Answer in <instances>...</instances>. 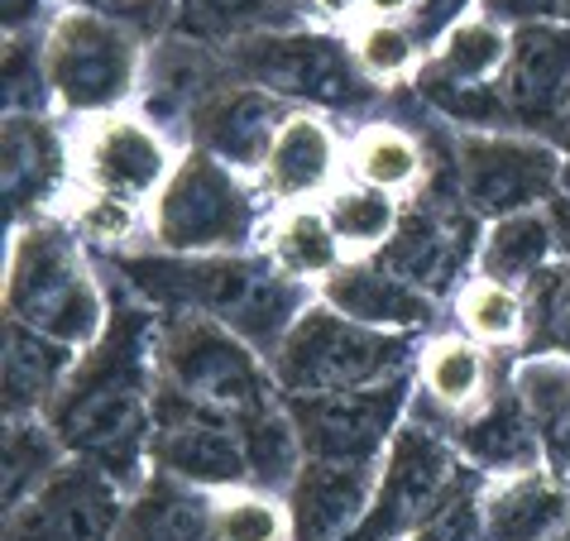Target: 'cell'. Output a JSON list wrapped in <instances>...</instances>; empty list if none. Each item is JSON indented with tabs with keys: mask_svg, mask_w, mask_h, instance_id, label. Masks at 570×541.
I'll return each mask as SVG.
<instances>
[{
	"mask_svg": "<svg viewBox=\"0 0 570 541\" xmlns=\"http://www.w3.org/2000/svg\"><path fill=\"white\" fill-rule=\"evenodd\" d=\"M130 288L145 293L168 316L202 312L226 322L235 336L274 355L312 302L297 278L278 264L240 259V254H178V259H125Z\"/></svg>",
	"mask_w": 570,
	"mask_h": 541,
	"instance_id": "6da1fadb",
	"label": "cell"
},
{
	"mask_svg": "<svg viewBox=\"0 0 570 541\" xmlns=\"http://www.w3.org/2000/svg\"><path fill=\"white\" fill-rule=\"evenodd\" d=\"M91 364L82 378L62 388L53 407V432L72 455L97 465L116 484H130L145 460L149 441V393L139 378V355H135V331L125 336V322L106 331L101 350H87Z\"/></svg>",
	"mask_w": 570,
	"mask_h": 541,
	"instance_id": "7a4b0ae2",
	"label": "cell"
},
{
	"mask_svg": "<svg viewBox=\"0 0 570 541\" xmlns=\"http://www.w3.org/2000/svg\"><path fill=\"white\" fill-rule=\"evenodd\" d=\"M6 316L62 341L68 350H91L106 336L101 283L77 249L72 230L35 226L14 235L6 264Z\"/></svg>",
	"mask_w": 570,
	"mask_h": 541,
	"instance_id": "3957f363",
	"label": "cell"
},
{
	"mask_svg": "<svg viewBox=\"0 0 570 541\" xmlns=\"http://www.w3.org/2000/svg\"><path fill=\"white\" fill-rule=\"evenodd\" d=\"M154 355L164 388L193 397L202 407L240 417V412H259L278 403L274 364H264L259 350L245 336H235L226 322H216V316L202 312L168 316Z\"/></svg>",
	"mask_w": 570,
	"mask_h": 541,
	"instance_id": "277c9868",
	"label": "cell"
},
{
	"mask_svg": "<svg viewBox=\"0 0 570 541\" xmlns=\"http://www.w3.org/2000/svg\"><path fill=\"white\" fill-rule=\"evenodd\" d=\"M43 82L68 116H110L139 87V43L110 14L68 6L43 35Z\"/></svg>",
	"mask_w": 570,
	"mask_h": 541,
	"instance_id": "5b68a950",
	"label": "cell"
},
{
	"mask_svg": "<svg viewBox=\"0 0 570 541\" xmlns=\"http://www.w3.org/2000/svg\"><path fill=\"white\" fill-rule=\"evenodd\" d=\"M407 350L393 341V331L360 326L336 307H307L293 331L268 355L283 393H341V388H374L399 378Z\"/></svg>",
	"mask_w": 570,
	"mask_h": 541,
	"instance_id": "8992f818",
	"label": "cell"
},
{
	"mask_svg": "<svg viewBox=\"0 0 570 541\" xmlns=\"http://www.w3.org/2000/svg\"><path fill=\"white\" fill-rule=\"evenodd\" d=\"M255 230V193L245 173L216 154H187L154 197L149 235L168 254H230Z\"/></svg>",
	"mask_w": 570,
	"mask_h": 541,
	"instance_id": "52a82bcc",
	"label": "cell"
},
{
	"mask_svg": "<svg viewBox=\"0 0 570 541\" xmlns=\"http://www.w3.org/2000/svg\"><path fill=\"white\" fill-rule=\"evenodd\" d=\"M235 58H240L249 82L274 91L283 101L351 110L374 97L351 43H341L331 35H249L235 49Z\"/></svg>",
	"mask_w": 570,
	"mask_h": 541,
	"instance_id": "ba28073f",
	"label": "cell"
},
{
	"mask_svg": "<svg viewBox=\"0 0 570 541\" xmlns=\"http://www.w3.org/2000/svg\"><path fill=\"white\" fill-rule=\"evenodd\" d=\"M566 158L532 135L470 130L461 139V197L465 212L503 220L513 212H537L561 193Z\"/></svg>",
	"mask_w": 570,
	"mask_h": 541,
	"instance_id": "9c48e42d",
	"label": "cell"
},
{
	"mask_svg": "<svg viewBox=\"0 0 570 541\" xmlns=\"http://www.w3.org/2000/svg\"><path fill=\"white\" fill-rule=\"evenodd\" d=\"M183 158L164 135V125L149 116H130V110H110V116H91L87 130L72 145V178L77 187L110 197L145 201L158 197Z\"/></svg>",
	"mask_w": 570,
	"mask_h": 541,
	"instance_id": "30bf717a",
	"label": "cell"
},
{
	"mask_svg": "<svg viewBox=\"0 0 570 541\" xmlns=\"http://www.w3.org/2000/svg\"><path fill=\"white\" fill-rule=\"evenodd\" d=\"M455 489V455L432 426L403 422L393 432L384 465H379V489L351 541H393L417 532L426 513Z\"/></svg>",
	"mask_w": 570,
	"mask_h": 541,
	"instance_id": "8fae6325",
	"label": "cell"
},
{
	"mask_svg": "<svg viewBox=\"0 0 570 541\" xmlns=\"http://www.w3.org/2000/svg\"><path fill=\"white\" fill-rule=\"evenodd\" d=\"M403 412V378L374 388H341V393H297L288 397V417L297 422L307 460H355L374 465L389 451Z\"/></svg>",
	"mask_w": 570,
	"mask_h": 541,
	"instance_id": "7c38bea8",
	"label": "cell"
},
{
	"mask_svg": "<svg viewBox=\"0 0 570 541\" xmlns=\"http://www.w3.org/2000/svg\"><path fill=\"white\" fill-rule=\"evenodd\" d=\"M154 460L158 470L193 489H240L249 480V460L240 441V422L230 412L202 407L183 393H164L154 422Z\"/></svg>",
	"mask_w": 570,
	"mask_h": 541,
	"instance_id": "4fadbf2b",
	"label": "cell"
},
{
	"mask_svg": "<svg viewBox=\"0 0 570 541\" xmlns=\"http://www.w3.org/2000/svg\"><path fill=\"white\" fill-rule=\"evenodd\" d=\"M120 528V484L87 460L62 465L35 499L6 513V541H116Z\"/></svg>",
	"mask_w": 570,
	"mask_h": 541,
	"instance_id": "5bb4252c",
	"label": "cell"
},
{
	"mask_svg": "<svg viewBox=\"0 0 570 541\" xmlns=\"http://www.w3.org/2000/svg\"><path fill=\"white\" fill-rule=\"evenodd\" d=\"M379 470L355 460H307L288 484L293 541H345L374 503Z\"/></svg>",
	"mask_w": 570,
	"mask_h": 541,
	"instance_id": "9a60e30c",
	"label": "cell"
},
{
	"mask_svg": "<svg viewBox=\"0 0 570 541\" xmlns=\"http://www.w3.org/2000/svg\"><path fill=\"white\" fill-rule=\"evenodd\" d=\"M288 116L293 110L283 106V97H274V91H264L255 82L226 87L197 110V145L240 173L264 168V154Z\"/></svg>",
	"mask_w": 570,
	"mask_h": 541,
	"instance_id": "2e32d148",
	"label": "cell"
},
{
	"mask_svg": "<svg viewBox=\"0 0 570 541\" xmlns=\"http://www.w3.org/2000/svg\"><path fill=\"white\" fill-rule=\"evenodd\" d=\"M499 91L513 116H561L570 97V24L532 20L513 29V58L499 77Z\"/></svg>",
	"mask_w": 570,
	"mask_h": 541,
	"instance_id": "e0dca14e",
	"label": "cell"
},
{
	"mask_svg": "<svg viewBox=\"0 0 570 541\" xmlns=\"http://www.w3.org/2000/svg\"><path fill=\"white\" fill-rule=\"evenodd\" d=\"M322 302L374 331H417L436 316V297L389 264H345L322 283Z\"/></svg>",
	"mask_w": 570,
	"mask_h": 541,
	"instance_id": "ac0fdd59",
	"label": "cell"
},
{
	"mask_svg": "<svg viewBox=\"0 0 570 541\" xmlns=\"http://www.w3.org/2000/svg\"><path fill=\"white\" fill-rule=\"evenodd\" d=\"M336 168H341V145H336L331 120H322L316 110H293L264 154L259 183L274 201L297 206L316 193H326Z\"/></svg>",
	"mask_w": 570,
	"mask_h": 541,
	"instance_id": "d6986e66",
	"label": "cell"
},
{
	"mask_svg": "<svg viewBox=\"0 0 570 541\" xmlns=\"http://www.w3.org/2000/svg\"><path fill=\"white\" fill-rule=\"evenodd\" d=\"M470 254H474V235L465 216L441 212V206H417V212L399 220V235L384 245V264L436 297L441 288L455 283Z\"/></svg>",
	"mask_w": 570,
	"mask_h": 541,
	"instance_id": "ffe728a7",
	"label": "cell"
},
{
	"mask_svg": "<svg viewBox=\"0 0 570 541\" xmlns=\"http://www.w3.org/2000/svg\"><path fill=\"white\" fill-rule=\"evenodd\" d=\"M570 518V493L537 470H518L484 493V537L489 541H551Z\"/></svg>",
	"mask_w": 570,
	"mask_h": 541,
	"instance_id": "44dd1931",
	"label": "cell"
},
{
	"mask_svg": "<svg viewBox=\"0 0 570 541\" xmlns=\"http://www.w3.org/2000/svg\"><path fill=\"white\" fill-rule=\"evenodd\" d=\"M6 206H35L58 193L62 173L72 168V149L58 139V130L43 116H6Z\"/></svg>",
	"mask_w": 570,
	"mask_h": 541,
	"instance_id": "7402d4cb",
	"label": "cell"
},
{
	"mask_svg": "<svg viewBox=\"0 0 570 541\" xmlns=\"http://www.w3.org/2000/svg\"><path fill=\"white\" fill-rule=\"evenodd\" d=\"M72 355L77 350L62 341L6 316V417H35L49 397H58Z\"/></svg>",
	"mask_w": 570,
	"mask_h": 541,
	"instance_id": "603a6c76",
	"label": "cell"
},
{
	"mask_svg": "<svg viewBox=\"0 0 570 541\" xmlns=\"http://www.w3.org/2000/svg\"><path fill=\"white\" fill-rule=\"evenodd\" d=\"M551 254H557V226H551L547 206H537V212H513L503 220H489L474 259H480L484 278L522 288V283H537L547 274Z\"/></svg>",
	"mask_w": 570,
	"mask_h": 541,
	"instance_id": "cb8c5ba5",
	"label": "cell"
},
{
	"mask_svg": "<svg viewBox=\"0 0 570 541\" xmlns=\"http://www.w3.org/2000/svg\"><path fill=\"white\" fill-rule=\"evenodd\" d=\"M455 445L474 460L480 470L494 474H518V470H537L542 460V441H537V422L518 407V397H499V403L474 407L461 422Z\"/></svg>",
	"mask_w": 570,
	"mask_h": 541,
	"instance_id": "d4e9b609",
	"label": "cell"
},
{
	"mask_svg": "<svg viewBox=\"0 0 570 541\" xmlns=\"http://www.w3.org/2000/svg\"><path fill=\"white\" fill-rule=\"evenodd\" d=\"M509 58H513V29L480 10L465 14L461 24L436 39V58L426 62V72L461 87H494L509 72Z\"/></svg>",
	"mask_w": 570,
	"mask_h": 541,
	"instance_id": "484cf974",
	"label": "cell"
},
{
	"mask_svg": "<svg viewBox=\"0 0 570 541\" xmlns=\"http://www.w3.org/2000/svg\"><path fill=\"white\" fill-rule=\"evenodd\" d=\"M341 235L331 230L326 212H316V206H288L274 230H268V264H278L288 278L297 283H326L341 264Z\"/></svg>",
	"mask_w": 570,
	"mask_h": 541,
	"instance_id": "4316f807",
	"label": "cell"
},
{
	"mask_svg": "<svg viewBox=\"0 0 570 541\" xmlns=\"http://www.w3.org/2000/svg\"><path fill=\"white\" fill-rule=\"evenodd\" d=\"M417 378L422 393L446 412H474L484 407V388H489V360L480 341L470 336H436L422 345L417 360Z\"/></svg>",
	"mask_w": 570,
	"mask_h": 541,
	"instance_id": "83f0119b",
	"label": "cell"
},
{
	"mask_svg": "<svg viewBox=\"0 0 570 541\" xmlns=\"http://www.w3.org/2000/svg\"><path fill=\"white\" fill-rule=\"evenodd\" d=\"M240 441H245V460H249V480L259 489H283L297 480V470L307 465L303 436L297 422L288 417V407H259V412H240Z\"/></svg>",
	"mask_w": 570,
	"mask_h": 541,
	"instance_id": "f1b7e54d",
	"label": "cell"
},
{
	"mask_svg": "<svg viewBox=\"0 0 570 541\" xmlns=\"http://www.w3.org/2000/svg\"><path fill=\"white\" fill-rule=\"evenodd\" d=\"M326 220H331V230L341 235L345 249L370 254V249H384L393 235H399L403 212H399V197H393V193L351 178V183L331 187V197H326Z\"/></svg>",
	"mask_w": 570,
	"mask_h": 541,
	"instance_id": "f546056e",
	"label": "cell"
},
{
	"mask_svg": "<svg viewBox=\"0 0 570 541\" xmlns=\"http://www.w3.org/2000/svg\"><path fill=\"white\" fill-rule=\"evenodd\" d=\"M426 154L403 125H364L351 145V173L370 187H384V193H413L422 183Z\"/></svg>",
	"mask_w": 570,
	"mask_h": 541,
	"instance_id": "4dcf8cb0",
	"label": "cell"
},
{
	"mask_svg": "<svg viewBox=\"0 0 570 541\" xmlns=\"http://www.w3.org/2000/svg\"><path fill=\"white\" fill-rule=\"evenodd\" d=\"M62 451L68 445L58 441L53 426L35 417H6V513L53 480L62 470Z\"/></svg>",
	"mask_w": 570,
	"mask_h": 541,
	"instance_id": "1f68e13d",
	"label": "cell"
},
{
	"mask_svg": "<svg viewBox=\"0 0 570 541\" xmlns=\"http://www.w3.org/2000/svg\"><path fill=\"white\" fill-rule=\"evenodd\" d=\"M528 297H522L518 288H509V283L499 278H470L461 293H455V322H461V331L470 341L480 345H509L518 341L522 331H528Z\"/></svg>",
	"mask_w": 570,
	"mask_h": 541,
	"instance_id": "d6a6232c",
	"label": "cell"
},
{
	"mask_svg": "<svg viewBox=\"0 0 570 541\" xmlns=\"http://www.w3.org/2000/svg\"><path fill=\"white\" fill-rule=\"evenodd\" d=\"M212 537L216 541H293L288 499L268 489H220L212 499Z\"/></svg>",
	"mask_w": 570,
	"mask_h": 541,
	"instance_id": "836d02e7",
	"label": "cell"
},
{
	"mask_svg": "<svg viewBox=\"0 0 570 541\" xmlns=\"http://www.w3.org/2000/svg\"><path fill=\"white\" fill-rule=\"evenodd\" d=\"M518 407L537 422V432H566L570 426V355L542 350L513 370Z\"/></svg>",
	"mask_w": 570,
	"mask_h": 541,
	"instance_id": "e575fe53",
	"label": "cell"
},
{
	"mask_svg": "<svg viewBox=\"0 0 570 541\" xmlns=\"http://www.w3.org/2000/svg\"><path fill=\"white\" fill-rule=\"evenodd\" d=\"M212 91V62L193 43H164L149 72V106L154 116H183L187 106H207ZM149 116V120H154Z\"/></svg>",
	"mask_w": 570,
	"mask_h": 541,
	"instance_id": "d590c367",
	"label": "cell"
},
{
	"mask_svg": "<svg viewBox=\"0 0 570 541\" xmlns=\"http://www.w3.org/2000/svg\"><path fill=\"white\" fill-rule=\"evenodd\" d=\"M351 53L370 82H393V77L413 72L417 62V35L399 20H364L351 39Z\"/></svg>",
	"mask_w": 570,
	"mask_h": 541,
	"instance_id": "8d00e7d4",
	"label": "cell"
},
{
	"mask_svg": "<svg viewBox=\"0 0 570 541\" xmlns=\"http://www.w3.org/2000/svg\"><path fill=\"white\" fill-rule=\"evenodd\" d=\"M68 230L87 245H125L139 230V206L130 197L77 187V201L68 206Z\"/></svg>",
	"mask_w": 570,
	"mask_h": 541,
	"instance_id": "74e56055",
	"label": "cell"
},
{
	"mask_svg": "<svg viewBox=\"0 0 570 541\" xmlns=\"http://www.w3.org/2000/svg\"><path fill=\"white\" fill-rule=\"evenodd\" d=\"M413 541H489L484 537V499L455 484L446 499L426 513V522L413 532Z\"/></svg>",
	"mask_w": 570,
	"mask_h": 541,
	"instance_id": "f35d334b",
	"label": "cell"
},
{
	"mask_svg": "<svg viewBox=\"0 0 570 541\" xmlns=\"http://www.w3.org/2000/svg\"><path fill=\"white\" fill-rule=\"evenodd\" d=\"M537 331L547 336L551 350H561L570 355V264L566 268H547L542 278H537Z\"/></svg>",
	"mask_w": 570,
	"mask_h": 541,
	"instance_id": "ab89813d",
	"label": "cell"
},
{
	"mask_svg": "<svg viewBox=\"0 0 570 541\" xmlns=\"http://www.w3.org/2000/svg\"><path fill=\"white\" fill-rule=\"evenodd\" d=\"M193 14L212 35H249L274 20V0H193Z\"/></svg>",
	"mask_w": 570,
	"mask_h": 541,
	"instance_id": "60d3db41",
	"label": "cell"
},
{
	"mask_svg": "<svg viewBox=\"0 0 570 541\" xmlns=\"http://www.w3.org/2000/svg\"><path fill=\"white\" fill-rule=\"evenodd\" d=\"M474 14V0H417L413 14H407V29H413L417 39H441L446 29H455Z\"/></svg>",
	"mask_w": 570,
	"mask_h": 541,
	"instance_id": "b9f144b4",
	"label": "cell"
},
{
	"mask_svg": "<svg viewBox=\"0 0 570 541\" xmlns=\"http://www.w3.org/2000/svg\"><path fill=\"white\" fill-rule=\"evenodd\" d=\"M480 10L503 24H532V20H547L557 10V0H480Z\"/></svg>",
	"mask_w": 570,
	"mask_h": 541,
	"instance_id": "7bdbcfd3",
	"label": "cell"
},
{
	"mask_svg": "<svg viewBox=\"0 0 570 541\" xmlns=\"http://www.w3.org/2000/svg\"><path fill=\"white\" fill-rule=\"evenodd\" d=\"M303 10L316 14V20H326V24H345L364 10V0H303Z\"/></svg>",
	"mask_w": 570,
	"mask_h": 541,
	"instance_id": "ee69618b",
	"label": "cell"
},
{
	"mask_svg": "<svg viewBox=\"0 0 570 541\" xmlns=\"http://www.w3.org/2000/svg\"><path fill=\"white\" fill-rule=\"evenodd\" d=\"M43 0H6V35H24L39 20Z\"/></svg>",
	"mask_w": 570,
	"mask_h": 541,
	"instance_id": "f6af8a7d",
	"label": "cell"
},
{
	"mask_svg": "<svg viewBox=\"0 0 570 541\" xmlns=\"http://www.w3.org/2000/svg\"><path fill=\"white\" fill-rule=\"evenodd\" d=\"M547 212H551V226H557V249L570 259V197L557 193V197L547 201Z\"/></svg>",
	"mask_w": 570,
	"mask_h": 541,
	"instance_id": "bcb514c9",
	"label": "cell"
},
{
	"mask_svg": "<svg viewBox=\"0 0 570 541\" xmlns=\"http://www.w3.org/2000/svg\"><path fill=\"white\" fill-rule=\"evenodd\" d=\"M417 0H364V10L374 14V20H399V14H413Z\"/></svg>",
	"mask_w": 570,
	"mask_h": 541,
	"instance_id": "7dc6e473",
	"label": "cell"
},
{
	"mask_svg": "<svg viewBox=\"0 0 570 541\" xmlns=\"http://www.w3.org/2000/svg\"><path fill=\"white\" fill-rule=\"evenodd\" d=\"M561 193L570 197V158H566V168H561Z\"/></svg>",
	"mask_w": 570,
	"mask_h": 541,
	"instance_id": "c3c4849f",
	"label": "cell"
},
{
	"mask_svg": "<svg viewBox=\"0 0 570 541\" xmlns=\"http://www.w3.org/2000/svg\"><path fill=\"white\" fill-rule=\"evenodd\" d=\"M557 14H561L566 24H570V0H557Z\"/></svg>",
	"mask_w": 570,
	"mask_h": 541,
	"instance_id": "681fc988",
	"label": "cell"
},
{
	"mask_svg": "<svg viewBox=\"0 0 570 541\" xmlns=\"http://www.w3.org/2000/svg\"><path fill=\"white\" fill-rule=\"evenodd\" d=\"M116 541H145V537H139V532H130V528H120V537Z\"/></svg>",
	"mask_w": 570,
	"mask_h": 541,
	"instance_id": "f907efd6",
	"label": "cell"
},
{
	"mask_svg": "<svg viewBox=\"0 0 570 541\" xmlns=\"http://www.w3.org/2000/svg\"><path fill=\"white\" fill-rule=\"evenodd\" d=\"M561 125H566V130H570V97H566V106H561Z\"/></svg>",
	"mask_w": 570,
	"mask_h": 541,
	"instance_id": "816d5d0a",
	"label": "cell"
}]
</instances>
